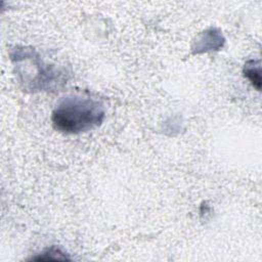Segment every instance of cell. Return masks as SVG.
I'll return each instance as SVG.
<instances>
[{
	"label": "cell",
	"instance_id": "obj_1",
	"mask_svg": "<svg viewBox=\"0 0 262 262\" xmlns=\"http://www.w3.org/2000/svg\"><path fill=\"white\" fill-rule=\"evenodd\" d=\"M104 116V106L100 101L88 96L68 95L55 105L51 121L59 132L79 134L98 127Z\"/></svg>",
	"mask_w": 262,
	"mask_h": 262
},
{
	"label": "cell",
	"instance_id": "obj_2",
	"mask_svg": "<svg viewBox=\"0 0 262 262\" xmlns=\"http://www.w3.org/2000/svg\"><path fill=\"white\" fill-rule=\"evenodd\" d=\"M244 75L247 77L252 85L257 89H261V76H260V63L256 60H249L245 63Z\"/></svg>",
	"mask_w": 262,
	"mask_h": 262
}]
</instances>
